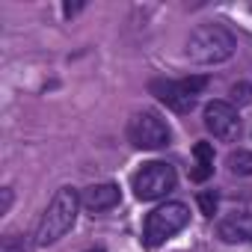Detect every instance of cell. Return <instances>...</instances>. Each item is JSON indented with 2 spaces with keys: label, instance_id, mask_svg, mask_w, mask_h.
Listing matches in <instances>:
<instances>
[{
  "label": "cell",
  "instance_id": "6da1fadb",
  "mask_svg": "<svg viewBox=\"0 0 252 252\" xmlns=\"http://www.w3.org/2000/svg\"><path fill=\"white\" fill-rule=\"evenodd\" d=\"M80 196H77V190L74 187H63V190H57V196L51 199V205L45 208V214H42V220H39V225H36V234H33V240H36V246H51V243H57L60 237H65V231L74 225V220H77V211H80Z\"/></svg>",
  "mask_w": 252,
  "mask_h": 252
},
{
  "label": "cell",
  "instance_id": "7a4b0ae2",
  "mask_svg": "<svg viewBox=\"0 0 252 252\" xmlns=\"http://www.w3.org/2000/svg\"><path fill=\"white\" fill-rule=\"evenodd\" d=\"M237 42L234 36L222 27V24H202L190 33L187 39V57L196 63V65H217V63H225L231 54H234Z\"/></svg>",
  "mask_w": 252,
  "mask_h": 252
},
{
  "label": "cell",
  "instance_id": "3957f363",
  "mask_svg": "<svg viewBox=\"0 0 252 252\" xmlns=\"http://www.w3.org/2000/svg\"><path fill=\"white\" fill-rule=\"evenodd\" d=\"M190 222V208L184 202H166L160 208H155L149 217H146V243L149 246H160L166 243L169 237H175L184 225Z\"/></svg>",
  "mask_w": 252,
  "mask_h": 252
},
{
  "label": "cell",
  "instance_id": "277c9868",
  "mask_svg": "<svg viewBox=\"0 0 252 252\" xmlns=\"http://www.w3.org/2000/svg\"><path fill=\"white\" fill-rule=\"evenodd\" d=\"M208 86L205 74H193V77H181V80H158L152 83V92L175 113H190L199 101V92Z\"/></svg>",
  "mask_w": 252,
  "mask_h": 252
},
{
  "label": "cell",
  "instance_id": "5b68a950",
  "mask_svg": "<svg viewBox=\"0 0 252 252\" xmlns=\"http://www.w3.org/2000/svg\"><path fill=\"white\" fill-rule=\"evenodd\" d=\"M175 184H178L175 166H172V163H163V160L143 163V169L134 175V193H137V199H143V202L163 199L166 193L175 190Z\"/></svg>",
  "mask_w": 252,
  "mask_h": 252
},
{
  "label": "cell",
  "instance_id": "8992f818",
  "mask_svg": "<svg viewBox=\"0 0 252 252\" xmlns=\"http://www.w3.org/2000/svg\"><path fill=\"white\" fill-rule=\"evenodd\" d=\"M128 140L137 149H149V152L163 149L169 146V125L155 110H140L128 122Z\"/></svg>",
  "mask_w": 252,
  "mask_h": 252
},
{
  "label": "cell",
  "instance_id": "52a82bcc",
  "mask_svg": "<svg viewBox=\"0 0 252 252\" xmlns=\"http://www.w3.org/2000/svg\"><path fill=\"white\" fill-rule=\"evenodd\" d=\"M205 128L217 137V140H234L240 134V119L237 110L228 101H211L205 107Z\"/></svg>",
  "mask_w": 252,
  "mask_h": 252
},
{
  "label": "cell",
  "instance_id": "ba28073f",
  "mask_svg": "<svg viewBox=\"0 0 252 252\" xmlns=\"http://www.w3.org/2000/svg\"><path fill=\"white\" fill-rule=\"evenodd\" d=\"M217 234L225 243H249L252 240V211H234L225 220H220Z\"/></svg>",
  "mask_w": 252,
  "mask_h": 252
},
{
  "label": "cell",
  "instance_id": "9c48e42d",
  "mask_svg": "<svg viewBox=\"0 0 252 252\" xmlns=\"http://www.w3.org/2000/svg\"><path fill=\"white\" fill-rule=\"evenodd\" d=\"M119 199H122V196H119V187H116V184H92V187H86L83 196H80L83 208L92 211V214H101V211L116 208Z\"/></svg>",
  "mask_w": 252,
  "mask_h": 252
},
{
  "label": "cell",
  "instance_id": "30bf717a",
  "mask_svg": "<svg viewBox=\"0 0 252 252\" xmlns=\"http://www.w3.org/2000/svg\"><path fill=\"white\" fill-rule=\"evenodd\" d=\"M193 155H196V169L190 175H193V181H205L214 172V146L211 143H196Z\"/></svg>",
  "mask_w": 252,
  "mask_h": 252
},
{
  "label": "cell",
  "instance_id": "8fae6325",
  "mask_svg": "<svg viewBox=\"0 0 252 252\" xmlns=\"http://www.w3.org/2000/svg\"><path fill=\"white\" fill-rule=\"evenodd\" d=\"M228 169H231V175H252V152H231L228 155Z\"/></svg>",
  "mask_w": 252,
  "mask_h": 252
},
{
  "label": "cell",
  "instance_id": "7c38bea8",
  "mask_svg": "<svg viewBox=\"0 0 252 252\" xmlns=\"http://www.w3.org/2000/svg\"><path fill=\"white\" fill-rule=\"evenodd\" d=\"M217 205H220L217 190H205V193H199V208H202L205 217H214V214H217Z\"/></svg>",
  "mask_w": 252,
  "mask_h": 252
},
{
  "label": "cell",
  "instance_id": "4fadbf2b",
  "mask_svg": "<svg viewBox=\"0 0 252 252\" xmlns=\"http://www.w3.org/2000/svg\"><path fill=\"white\" fill-rule=\"evenodd\" d=\"M0 252H27V246H24V240L18 234H9V237H3V243H0Z\"/></svg>",
  "mask_w": 252,
  "mask_h": 252
},
{
  "label": "cell",
  "instance_id": "5bb4252c",
  "mask_svg": "<svg viewBox=\"0 0 252 252\" xmlns=\"http://www.w3.org/2000/svg\"><path fill=\"white\" fill-rule=\"evenodd\" d=\"M231 98H234L237 104H246V101L252 98V86H249V83H234V86H231Z\"/></svg>",
  "mask_w": 252,
  "mask_h": 252
},
{
  "label": "cell",
  "instance_id": "9a60e30c",
  "mask_svg": "<svg viewBox=\"0 0 252 252\" xmlns=\"http://www.w3.org/2000/svg\"><path fill=\"white\" fill-rule=\"evenodd\" d=\"M9 205H12V190L6 187V190H3V202H0V214H6V211H9Z\"/></svg>",
  "mask_w": 252,
  "mask_h": 252
},
{
  "label": "cell",
  "instance_id": "2e32d148",
  "mask_svg": "<svg viewBox=\"0 0 252 252\" xmlns=\"http://www.w3.org/2000/svg\"><path fill=\"white\" fill-rule=\"evenodd\" d=\"M86 252H104V249H86Z\"/></svg>",
  "mask_w": 252,
  "mask_h": 252
}]
</instances>
